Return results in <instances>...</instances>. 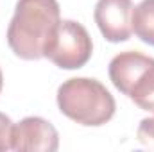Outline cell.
I'll use <instances>...</instances> for the list:
<instances>
[{"label":"cell","mask_w":154,"mask_h":152,"mask_svg":"<svg viewBox=\"0 0 154 152\" xmlns=\"http://www.w3.org/2000/svg\"><path fill=\"white\" fill-rule=\"evenodd\" d=\"M133 0H99L93 18L104 38L111 43H120L133 34Z\"/></svg>","instance_id":"cell-5"},{"label":"cell","mask_w":154,"mask_h":152,"mask_svg":"<svg viewBox=\"0 0 154 152\" xmlns=\"http://www.w3.org/2000/svg\"><path fill=\"white\" fill-rule=\"evenodd\" d=\"M133 32L154 47V0H142L133 11Z\"/></svg>","instance_id":"cell-7"},{"label":"cell","mask_w":154,"mask_h":152,"mask_svg":"<svg viewBox=\"0 0 154 152\" xmlns=\"http://www.w3.org/2000/svg\"><path fill=\"white\" fill-rule=\"evenodd\" d=\"M57 108L79 125L99 127L113 118L116 102L100 81L74 77L57 88Z\"/></svg>","instance_id":"cell-2"},{"label":"cell","mask_w":154,"mask_h":152,"mask_svg":"<svg viewBox=\"0 0 154 152\" xmlns=\"http://www.w3.org/2000/svg\"><path fill=\"white\" fill-rule=\"evenodd\" d=\"M136 138L142 145L154 149V116L152 118H143L138 125L136 131Z\"/></svg>","instance_id":"cell-9"},{"label":"cell","mask_w":154,"mask_h":152,"mask_svg":"<svg viewBox=\"0 0 154 152\" xmlns=\"http://www.w3.org/2000/svg\"><path fill=\"white\" fill-rule=\"evenodd\" d=\"M109 79L140 109L154 113V57L136 50L120 52L109 63Z\"/></svg>","instance_id":"cell-3"},{"label":"cell","mask_w":154,"mask_h":152,"mask_svg":"<svg viewBox=\"0 0 154 152\" xmlns=\"http://www.w3.org/2000/svg\"><path fill=\"white\" fill-rule=\"evenodd\" d=\"M59 134L56 127L41 116H27L13 127V150L56 152Z\"/></svg>","instance_id":"cell-6"},{"label":"cell","mask_w":154,"mask_h":152,"mask_svg":"<svg viewBox=\"0 0 154 152\" xmlns=\"http://www.w3.org/2000/svg\"><path fill=\"white\" fill-rule=\"evenodd\" d=\"M13 127L14 123L5 113H0V152L13 149Z\"/></svg>","instance_id":"cell-8"},{"label":"cell","mask_w":154,"mask_h":152,"mask_svg":"<svg viewBox=\"0 0 154 152\" xmlns=\"http://www.w3.org/2000/svg\"><path fill=\"white\" fill-rule=\"evenodd\" d=\"M61 20L57 0H18L7 27V45L25 61L45 57V47Z\"/></svg>","instance_id":"cell-1"},{"label":"cell","mask_w":154,"mask_h":152,"mask_svg":"<svg viewBox=\"0 0 154 152\" xmlns=\"http://www.w3.org/2000/svg\"><path fill=\"white\" fill-rule=\"evenodd\" d=\"M93 52V41L86 27L75 20H59L45 47V57L63 70L84 66Z\"/></svg>","instance_id":"cell-4"},{"label":"cell","mask_w":154,"mask_h":152,"mask_svg":"<svg viewBox=\"0 0 154 152\" xmlns=\"http://www.w3.org/2000/svg\"><path fill=\"white\" fill-rule=\"evenodd\" d=\"M2 84H4V75H2V70H0V91H2Z\"/></svg>","instance_id":"cell-10"}]
</instances>
